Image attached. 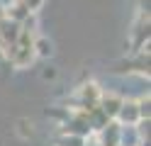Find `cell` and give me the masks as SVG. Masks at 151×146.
I'll list each match as a JSON object with an SVG mask.
<instances>
[{
  "label": "cell",
  "mask_w": 151,
  "mask_h": 146,
  "mask_svg": "<svg viewBox=\"0 0 151 146\" xmlns=\"http://www.w3.org/2000/svg\"><path fill=\"white\" fill-rule=\"evenodd\" d=\"M24 5H27V10H29V12H34V10H39L42 0H24Z\"/></svg>",
  "instance_id": "obj_10"
},
{
  "label": "cell",
  "mask_w": 151,
  "mask_h": 146,
  "mask_svg": "<svg viewBox=\"0 0 151 146\" xmlns=\"http://www.w3.org/2000/svg\"><path fill=\"white\" fill-rule=\"evenodd\" d=\"M119 129L122 127L117 124V122H107L105 127H102V141H100V146H119Z\"/></svg>",
  "instance_id": "obj_7"
},
{
  "label": "cell",
  "mask_w": 151,
  "mask_h": 146,
  "mask_svg": "<svg viewBox=\"0 0 151 146\" xmlns=\"http://www.w3.org/2000/svg\"><path fill=\"white\" fill-rule=\"evenodd\" d=\"M34 37L32 32H24V29H20V37H17L15 46L10 49V54H7V58H10V63L15 68H27L32 61H34Z\"/></svg>",
  "instance_id": "obj_1"
},
{
  "label": "cell",
  "mask_w": 151,
  "mask_h": 146,
  "mask_svg": "<svg viewBox=\"0 0 151 146\" xmlns=\"http://www.w3.org/2000/svg\"><path fill=\"white\" fill-rule=\"evenodd\" d=\"M17 37H20V24L12 22V19H7V17H3L0 19V51L5 56L10 54V49L15 46Z\"/></svg>",
  "instance_id": "obj_2"
},
{
  "label": "cell",
  "mask_w": 151,
  "mask_h": 146,
  "mask_svg": "<svg viewBox=\"0 0 151 146\" xmlns=\"http://www.w3.org/2000/svg\"><path fill=\"white\" fill-rule=\"evenodd\" d=\"M29 15H32V12L27 10L24 0H17V3H12V5H7V7H5V17H7V19H12V22H17V24L24 22Z\"/></svg>",
  "instance_id": "obj_6"
},
{
  "label": "cell",
  "mask_w": 151,
  "mask_h": 146,
  "mask_svg": "<svg viewBox=\"0 0 151 146\" xmlns=\"http://www.w3.org/2000/svg\"><path fill=\"white\" fill-rule=\"evenodd\" d=\"M34 54L51 56V42H49V39H34Z\"/></svg>",
  "instance_id": "obj_8"
},
{
  "label": "cell",
  "mask_w": 151,
  "mask_h": 146,
  "mask_svg": "<svg viewBox=\"0 0 151 146\" xmlns=\"http://www.w3.org/2000/svg\"><path fill=\"white\" fill-rule=\"evenodd\" d=\"M122 102H124V97H119V95H115V93H102L100 100H98V107L105 112L107 119H112V117H117Z\"/></svg>",
  "instance_id": "obj_3"
},
{
  "label": "cell",
  "mask_w": 151,
  "mask_h": 146,
  "mask_svg": "<svg viewBox=\"0 0 151 146\" xmlns=\"http://www.w3.org/2000/svg\"><path fill=\"white\" fill-rule=\"evenodd\" d=\"M56 146H86V139H81V136H71V134H63L61 141Z\"/></svg>",
  "instance_id": "obj_9"
},
{
  "label": "cell",
  "mask_w": 151,
  "mask_h": 146,
  "mask_svg": "<svg viewBox=\"0 0 151 146\" xmlns=\"http://www.w3.org/2000/svg\"><path fill=\"white\" fill-rule=\"evenodd\" d=\"M117 119L122 127H134L139 122V110H137V102L134 100H124L117 112Z\"/></svg>",
  "instance_id": "obj_4"
},
{
  "label": "cell",
  "mask_w": 151,
  "mask_h": 146,
  "mask_svg": "<svg viewBox=\"0 0 151 146\" xmlns=\"http://www.w3.org/2000/svg\"><path fill=\"white\" fill-rule=\"evenodd\" d=\"M100 95H102V90H100V85L98 83H86V85H81V90H78V97H81V107H90V105H98V100H100ZM78 107V110H81Z\"/></svg>",
  "instance_id": "obj_5"
},
{
  "label": "cell",
  "mask_w": 151,
  "mask_h": 146,
  "mask_svg": "<svg viewBox=\"0 0 151 146\" xmlns=\"http://www.w3.org/2000/svg\"><path fill=\"white\" fill-rule=\"evenodd\" d=\"M3 17H5V10H3V7H0V19H3Z\"/></svg>",
  "instance_id": "obj_11"
}]
</instances>
